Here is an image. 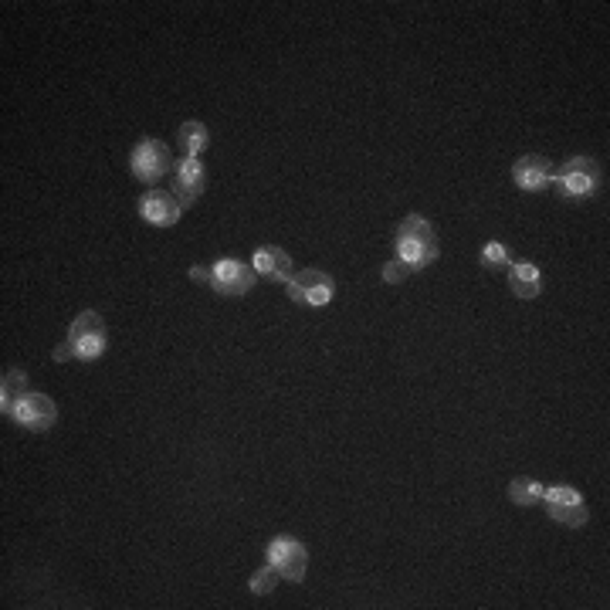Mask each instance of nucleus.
<instances>
[{"label":"nucleus","instance_id":"a211bd4d","mask_svg":"<svg viewBox=\"0 0 610 610\" xmlns=\"http://www.w3.org/2000/svg\"><path fill=\"white\" fill-rule=\"evenodd\" d=\"M278 580H282V573H278L272 563H265L255 577L248 580V590H251V594H258V597H268L278 587Z\"/></svg>","mask_w":610,"mask_h":610},{"label":"nucleus","instance_id":"423d86ee","mask_svg":"<svg viewBox=\"0 0 610 610\" xmlns=\"http://www.w3.org/2000/svg\"><path fill=\"white\" fill-rule=\"evenodd\" d=\"M68 343H72L75 350V360H99L102 353H106V322H102L99 312H82V316H75V322L68 326Z\"/></svg>","mask_w":610,"mask_h":610},{"label":"nucleus","instance_id":"f8f14e48","mask_svg":"<svg viewBox=\"0 0 610 610\" xmlns=\"http://www.w3.org/2000/svg\"><path fill=\"white\" fill-rule=\"evenodd\" d=\"M251 265H255L258 278H268V282H289L292 278V258L285 248H278V244H261V248L251 255Z\"/></svg>","mask_w":610,"mask_h":610},{"label":"nucleus","instance_id":"9d476101","mask_svg":"<svg viewBox=\"0 0 610 610\" xmlns=\"http://www.w3.org/2000/svg\"><path fill=\"white\" fill-rule=\"evenodd\" d=\"M512 180H516V187L526 190V194H539V190H546L549 183H553V163L539 153H526L512 163Z\"/></svg>","mask_w":610,"mask_h":610},{"label":"nucleus","instance_id":"0eeeda50","mask_svg":"<svg viewBox=\"0 0 610 610\" xmlns=\"http://www.w3.org/2000/svg\"><path fill=\"white\" fill-rule=\"evenodd\" d=\"M268 563L282 573V580L289 583H302L305 573H309V549L299 543L295 536H275L268 543Z\"/></svg>","mask_w":610,"mask_h":610},{"label":"nucleus","instance_id":"2eb2a0df","mask_svg":"<svg viewBox=\"0 0 610 610\" xmlns=\"http://www.w3.org/2000/svg\"><path fill=\"white\" fill-rule=\"evenodd\" d=\"M177 143H180V153L183 156H194V160H200V153L211 146V133H207L204 122L190 119V122H183V126H180Z\"/></svg>","mask_w":610,"mask_h":610},{"label":"nucleus","instance_id":"7ed1b4c3","mask_svg":"<svg viewBox=\"0 0 610 610\" xmlns=\"http://www.w3.org/2000/svg\"><path fill=\"white\" fill-rule=\"evenodd\" d=\"M285 292L295 305H309V309H322V305L333 302L336 282L333 275H326L322 268H302L285 282Z\"/></svg>","mask_w":610,"mask_h":610},{"label":"nucleus","instance_id":"412c9836","mask_svg":"<svg viewBox=\"0 0 610 610\" xmlns=\"http://www.w3.org/2000/svg\"><path fill=\"white\" fill-rule=\"evenodd\" d=\"M51 360H55V363H68V360H75L72 343H68V339H65V343H58V346H55V353H51Z\"/></svg>","mask_w":610,"mask_h":610},{"label":"nucleus","instance_id":"f257e3e1","mask_svg":"<svg viewBox=\"0 0 610 610\" xmlns=\"http://www.w3.org/2000/svg\"><path fill=\"white\" fill-rule=\"evenodd\" d=\"M438 251H441L438 234H434L427 217L407 214L404 221H400V228H397V258L400 261H407L414 272H421V268H427L434 258H438Z\"/></svg>","mask_w":610,"mask_h":610},{"label":"nucleus","instance_id":"1a4fd4ad","mask_svg":"<svg viewBox=\"0 0 610 610\" xmlns=\"http://www.w3.org/2000/svg\"><path fill=\"white\" fill-rule=\"evenodd\" d=\"M11 417L21 427H28V431H48V427H55V421H58V404L48 394L28 390V394L17 400Z\"/></svg>","mask_w":610,"mask_h":610},{"label":"nucleus","instance_id":"f03ea898","mask_svg":"<svg viewBox=\"0 0 610 610\" xmlns=\"http://www.w3.org/2000/svg\"><path fill=\"white\" fill-rule=\"evenodd\" d=\"M549 187L560 190L566 200H587L604 187V163L594 156H570L560 170H553V183Z\"/></svg>","mask_w":610,"mask_h":610},{"label":"nucleus","instance_id":"4468645a","mask_svg":"<svg viewBox=\"0 0 610 610\" xmlns=\"http://www.w3.org/2000/svg\"><path fill=\"white\" fill-rule=\"evenodd\" d=\"M28 394V373L24 370H4V377H0V414L11 417L17 400Z\"/></svg>","mask_w":610,"mask_h":610},{"label":"nucleus","instance_id":"dca6fc26","mask_svg":"<svg viewBox=\"0 0 610 610\" xmlns=\"http://www.w3.org/2000/svg\"><path fill=\"white\" fill-rule=\"evenodd\" d=\"M549 509V519L553 522H560V526L566 529H580V526H587L590 522V509L580 502H560V505H546Z\"/></svg>","mask_w":610,"mask_h":610},{"label":"nucleus","instance_id":"39448f33","mask_svg":"<svg viewBox=\"0 0 610 610\" xmlns=\"http://www.w3.org/2000/svg\"><path fill=\"white\" fill-rule=\"evenodd\" d=\"M211 289L217 295H224V299H241V295H248L255 289L258 282V272L251 261H241V258H221L211 265Z\"/></svg>","mask_w":610,"mask_h":610},{"label":"nucleus","instance_id":"6ab92c4d","mask_svg":"<svg viewBox=\"0 0 610 610\" xmlns=\"http://www.w3.org/2000/svg\"><path fill=\"white\" fill-rule=\"evenodd\" d=\"M509 248L502 241H488L482 248V268H509Z\"/></svg>","mask_w":610,"mask_h":610},{"label":"nucleus","instance_id":"20e7f679","mask_svg":"<svg viewBox=\"0 0 610 610\" xmlns=\"http://www.w3.org/2000/svg\"><path fill=\"white\" fill-rule=\"evenodd\" d=\"M129 170H133V177L139 183H160L173 170L170 146L160 143V139H153V136L139 139L133 156H129Z\"/></svg>","mask_w":610,"mask_h":610},{"label":"nucleus","instance_id":"f3484780","mask_svg":"<svg viewBox=\"0 0 610 610\" xmlns=\"http://www.w3.org/2000/svg\"><path fill=\"white\" fill-rule=\"evenodd\" d=\"M543 482H536V478H512L509 485V502L512 505H522V509H529V505L543 502Z\"/></svg>","mask_w":610,"mask_h":610},{"label":"nucleus","instance_id":"9b49d317","mask_svg":"<svg viewBox=\"0 0 610 610\" xmlns=\"http://www.w3.org/2000/svg\"><path fill=\"white\" fill-rule=\"evenodd\" d=\"M139 214H143V221L153 224V228H173V224L180 221L183 207L177 197L167 194V190H150V194H143V200H139Z\"/></svg>","mask_w":610,"mask_h":610},{"label":"nucleus","instance_id":"aec40b11","mask_svg":"<svg viewBox=\"0 0 610 610\" xmlns=\"http://www.w3.org/2000/svg\"><path fill=\"white\" fill-rule=\"evenodd\" d=\"M411 275H414V268L407 265V261H400V258L383 265V282H390V285H400L404 278H411Z\"/></svg>","mask_w":610,"mask_h":610},{"label":"nucleus","instance_id":"6e6552de","mask_svg":"<svg viewBox=\"0 0 610 610\" xmlns=\"http://www.w3.org/2000/svg\"><path fill=\"white\" fill-rule=\"evenodd\" d=\"M204 187H207L204 163L194 160V156H180V160L173 163V190L170 194L180 200L183 211L197 204L200 194H204Z\"/></svg>","mask_w":610,"mask_h":610},{"label":"nucleus","instance_id":"4be33fe9","mask_svg":"<svg viewBox=\"0 0 610 610\" xmlns=\"http://www.w3.org/2000/svg\"><path fill=\"white\" fill-rule=\"evenodd\" d=\"M211 268H207V265H194V268H190V282H197V285H211Z\"/></svg>","mask_w":610,"mask_h":610},{"label":"nucleus","instance_id":"ddd939ff","mask_svg":"<svg viewBox=\"0 0 610 610\" xmlns=\"http://www.w3.org/2000/svg\"><path fill=\"white\" fill-rule=\"evenodd\" d=\"M509 289L516 299H539L543 292V278H539V268L529 265V261H519V265H509Z\"/></svg>","mask_w":610,"mask_h":610}]
</instances>
